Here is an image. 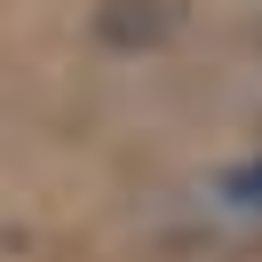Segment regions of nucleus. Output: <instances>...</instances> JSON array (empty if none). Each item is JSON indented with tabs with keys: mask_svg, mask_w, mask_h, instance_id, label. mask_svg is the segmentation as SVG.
Returning a JSON list of instances; mask_svg holds the SVG:
<instances>
[{
	"mask_svg": "<svg viewBox=\"0 0 262 262\" xmlns=\"http://www.w3.org/2000/svg\"><path fill=\"white\" fill-rule=\"evenodd\" d=\"M223 199H238V207H262V159L230 167V175H223Z\"/></svg>",
	"mask_w": 262,
	"mask_h": 262,
	"instance_id": "1",
	"label": "nucleus"
}]
</instances>
